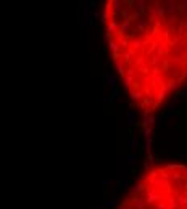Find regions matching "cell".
Segmentation results:
<instances>
[{
  "label": "cell",
  "mask_w": 187,
  "mask_h": 209,
  "mask_svg": "<svg viewBox=\"0 0 187 209\" xmlns=\"http://www.w3.org/2000/svg\"><path fill=\"white\" fill-rule=\"evenodd\" d=\"M134 190L136 191H132L128 201L120 204L118 209H187V196L182 198L181 195H178V200H174V188L166 191L161 200L152 172L150 187L147 183H139L137 187H134Z\"/></svg>",
  "instance_id": "6da1fadb"
},
{
  "label": "cell",
  "mask_w": 187,
  "mask_h": 209,
  "mask_svg": "<svg viewBox=\"0 0 187 209\" xmlns=\"http://www.w3.org/2000/svg\"><path fill=\"white\" fill-rule=\"evenodd\" d=\"M128 159H129V164H134V163H136V155H129Z\"/></svg>",
  "instance_id": "7a4b0ae2"
}]
</instances>
